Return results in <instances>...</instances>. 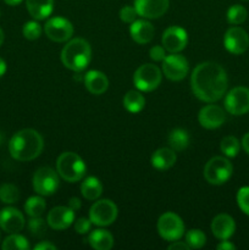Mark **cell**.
<instances>
[{
    "mask_svg": "<svg viewBox=\"0 0 249 250\" xmlns=\"http://www.w3.org/2000/svg\"><path fill=\"white\" fill-rule=\"evenodd\" d=\"M200 126L207 129H215L222 126L226 120V114L220 106L214 104H209L200 109L198 115Z\"/></svg>",
    "mask_w": 249,
    "mask_h": 250,
    "instance_id": "e0dca14e",
    "label": "cell"
},
{
    "mask_svg": "<svg viewBox=\"0 0 249 250\" xmlns=\"http://www.w3.org/2000/svg\"><path fill=\"white\" fill-rule=\"evenodd\" d=\"M24 227V216L16 208H5L0 211V229L6 233H19Z\"/></svg>",
    "mask_w": 249,
    "mask_h": 250,
    "instance_id": "2e32d148",
    "label": "cell"
},
{
    "mask_svg": "<svg viewBox=\"0 0 249 250\" xmlns=\"http://www.w3.org/2000/svg\"><path fill=\"white\" fill-rule=\"evenodd\" d=\"M20 199L19 188L11 183H5L0 187V200L5 204H14Z\"/></svg>",
    "mask_w": 249,
    "mask_h": 250,
    "instance_id": "1f68e13d",
    "label": "cell"
},
{
    "mask_svg": "<svg viewBox=\"0 0 249 250\" xmlns=\"http://www.w3.org/2000/svg\"><path fill=\"white\" fill-rule=\"evenodd\" d=\"M1 248L2 250H27L29 249V243L21 234L10 233L2 242Z\"/></svg>",
    "mask_w": 249,
    "mask_h": 250,
    "instance_id": "f1b7e54d",
    "label": "cell"
},
{
    "mask_svg": "<svg viewBox=\"0 0 249 250\" xmlns=\"http://www.w3.org/2000/svg\"><path fill=\"white\" fill-rule=\"evenodd\" d=\"M56 168L61 178L70 183L82 180L87 171V166L83 159L72 151H65L59 156L56 161Z\"/></svg>",
    "mask_w": 249,
    "mask_h": 250,
    "instance_id": "277c9868",
    "label": "cell"
},
{
    "mask_svg": "<svg viewBox=\"0 0 249 250\" xmlns=\"http://www.w3.org/2000/svg\"><path fill=\"white\" fill-rule=\"evenodd\" d=\"M0 241H1V233H0Z\"/></svg>",
    "mask_w": 249,
    "mask_h": 250,
    "instance_id": "c3c4849f",
    "label": "cell"
},
{
    "mask_svg": "<svg viewBox=\"0 0 249 250\" xmlns=\"http://www.w3.org/2000/svg\"><path fill=\"white\" fill-rule=\"evenodd\" d=\"M44 142L41 134L32 128L16 132L9 142L10 155L17 161H31L41 155Z\"/></svg>",
    "mask_w": 249,
    "mask_h": 250,
    "instance_id": "7a4b0ae2",
    "label": "cell"
},
{
    "mask_svg": "<svg viewBox=\"0 0 249 250\" xmlns=\"http://www.w3.org/2000/svg\"><path fill=\"white\" fill-rule=\"evenodd\" d=\"M158 232L165 241H178L185 233V224L178 215L165 212L158 220Z\"/></svg>",
    "mask_w": 249,
    "mask_h": 250,
    "instance_id": "52a82bcc",
    "label": "cell"
},
{
    "mask_svg": "<svg viewBox=\"0 0 249 250\" xmlns=\"http://www.w3.org/2000/svg\"><path fill=\"white\" fill-rule=\"evenodd\" d=\"M189 65L187 59L178 53H171L163 60V72L168 80L181 81L188 75Z\"/></svg>",
    "mask_w": 249,
    "mask_h": 250,
    "instance_id": "8fae6325",
    "label": "cell"
},
{
    "mask_svg": "<svg viewBox=\"0 0 249 250\" xmlns=\"http://www.w3.org/2000/svg\"><path fill=\"white\" fill-rule=\"evenodd\" d=\"M92 60V49L89 43L82 38H75L68 42L61 51V61L68 70L80 72Z\"/></svg>",
    "mask_w": 249,
    "mask_h": 250,
    "instance_id": "3957f363",
    "label": "cell"
},
{
    "mask_svg": "<svg viewBox=\"0 0 249 250\" xmlns=\"http://www.w3.org/2000/svg\"><path fill=\"white\" fill-rule=\"evenodd\" d=\"M68 208H71L73 211H78L81 209V200L78 198H71L68 202Z\"/></svg>",
    "mask_w": 249,
    "mask_h": 250,
    "instance_id": "b9f144b4",
    "label": "cell"
},
{
    "mask_svg": "<svg viewBox=\"0 0 249 250\" xmlns=\"http://www.w3.org/2000/svg\"><path fill=\"white\" fill-rule=\"evenodd\" d=\"M149 55H150V59L154 61H163L165 59V48L161 45H154L153 48L149 51Z\"/></svg>",
    "mask_w": 249,
    "mask_h": 250,
    "instance_id": "f35d334b",
    "label": "cell"
},
{
    "mask_svg": "<svg viewBox=\"0 0 249 250\" xmlns=\"http://www.w3.org/2000/svg\"><path fill=\"white\" fill-rule=\"evenodd\" d=\"M160 68L153 63H144L139 66L133 75V83L141 92H151L156 89L161 83Z\"/></svg>",
    "mask_w": 249,
    "mask_h": 250,
    "instance_id": "8992f818",
    "label": "cell"
},
{
    "mask_svg": "<svg viewBox=\"0 0 249 250\" xmlns=\"http://www.w3.org/2000/svg\"><path fill=\"white\" fill-rule=\"evenodd\" d=\"M5 72H6V62L0 58V77H2Z\"/></svg>",
    "mask_w": 249,
    "mask_h": 250,
    "instance_id": "f6af8a7d",
    "label": "cell"
},
{
    "mask_svg": "<svg viewBox=\"0 0 249 250\" xmlns=\"http://www.w3.org/2000/svg\"><path fill=\"white\" fill-rule=\"evenodd\" d=\"M225 109L234 116L249 112V89L246 87H236L227 93L225 98Z\"/></svg>",
    "mask_w": 249,
    "mask_h": 250,
    "instance_id": "30bf717a",
    "label": "cell"
},
{
    "mask_svg": "<svg viewBox=\"0 0 249 250\" xmlns=\"http://www.w3.org/2000/svg\"><path fill=\"white\" fill-rule=\"evenodd\" d=\"M246 1H249V0H246Z\"/></svg>",
    "mask_w": 249,
    "mask_h": 250,
    "instance_id": "681fc988",
    "label": "cell"
},
{
    "mask_svg": "<svg viewBox=\"0 0 249 250\" xmlns=\"http://www.w3.org/2000/svg\"><path fill=\"white\" fill-rule=\"evenodd\" d=\"M117 217V207L110 199L95 202L89 210V220L97 226L105 227L114 224Z\"/></svg>",
    "mask_w": 249,
    "mask_h": 250,
    "instance_id": "9c48e42d",
    "label": "cell"
},
{
    "mask_svg": "<svg viewBox=\"0 0 249 250\" xmlns=\"http://www.w3.org/2000/svg\"><path fill=\"white\" fill-rule=\"evenodd\" d=\"M5 2H6L7 5H10V6H16V5L21 4L22 0H4Z\"/></svg>",
    "mask_w": 249,
    "mask_h": 250,
    "instance_id": "bcb514c9",
    "label": "cell"
},
{
    "mask_svg": "<svg viewBox=\"0 0 249 250\" xmlns=\"http://www.w3.org/2000/svg\"><path fill=\"white\" fill-rule=\"evenodd\" d=\"M137 16H138V14H137L134 6L126 5V6L120 10V19H121L122 22H126V23H132L133 21H136Z\"/></svg>",
    "mask_w": 249,
    "mask_h": 250,
    "instance_id": "8d00e7d4",
    "label": "cell"
},
{
    "mask_svg": "<svg viewBox=\"0 0 249 250\" xmlns=\"http://www.w3.org/2000/svg\"><path fill=\"white\" fill-rule=\"evenodd\" d=\"M217 249L219 250H234L236 249V247H234V244H232L231 242H228L226 239V241H221V243L217 246Z\"/></svg>",
    "mask_w": 249,
    "mask_h": 250,
    "instance_id": "7bdbcfd3",
    "label": "cell"
},
{
    "mask_svg": "<svg viewBox=\"0 0 249 250\" xmlns=\"http://www.w3.org/2000/svg\"><path fill=\"white\" fill-rule=\"evenodd\" d=\"M233 173V166L224 156H214L204 167V177L208 183L220 186L226 183Z\"/></svg>",
    "mask_w": 249,
    "mask_h": 250,
    "instance_id": "5b68a950",
    "label": "cell"
},
{
    "mask_svg": "<svg viewBox=\"0 0 249 250\" xmlns=\"http://www.w3.org/2000/svg\"><path fill=\"white\" fill-rule=\"evenodd\" d=\"M81 193L87 200H97L103 193V185L97 177H87L81 185Z\"/></svg>",
    "mask_w": 249,
    "mask_h": 250,
    "instance_id": "484cf974",
    "label": "cell"
},
{
    "mask_svg": "<svg viewBox=\"0 0 249 250\" xmlns=\"http://www.w3.org/2000/svg\"><path fill=\"white\" fill-rule=\"evenodd\" d=\"M46 209L45 200L42 197H31L24 203V211L29 217H41Z\"/></svg>",
    "mask_w": 249,
    "mask_h": 250,
    "instance_id": "83f0119b",
    "label": "cell"
},
{
    "mask_svg": "<svg viewBox=\"0 0 249 250\" xmlns=\"http://www.w3.org/2000/svg\"><path fill=\"white\" fill-rule=\"evenodd\" d=\"M247 17H248V11H247L246 7L239 4L232 5L227 11V21L234 26L243 23Z\"/></svg>",
    "mask_w": 249,
    "mask_h": 250,
    "instance_id": "4dcf8cb0",
    "label": "cell"
},
{
    "mask_svg": "<svg viewBox=\"0 0 249 250\" xmlns=\"http://www.w3.org/2000/svg\"><path fill=\"white\" fill-rule=\"evenodd\" d=\"M161 42H163L165 50L170 51V53H180L187 45L188 34L182 27L171 26L164 32Z\"/></svg>",
    "mask_w": 249,
    "mask_h": 250,
    "instance_id": "5bb4252c",
    "label": "cell"
},
{
    "mask_svg": "<svg viewBox=\"0 0 249 250\" xmlns=\"http://www.w3.org/2000/svg\"><path fill=\"white\" fill-rule=\"evenodd\" d=\"M26 7L33 19L44 20L53 12L54 0H26Z\"/></svg>",
    "mask_w": 249,
    "mask_h": 250,
    "instance_id": "603a6c76",
    "label": "cell"
},
{
    "mask_svg": "<svg viewBox=\"0 0 249 250\" xmlns=\"http://www.w3.org/2000/svg\"><path fill=\"white\" fill-rule=\"evenodd\" d=\"M56 247L54 244L49 243V242H41L34 247V250H55Z\"/></svg>",
    "mask_w": 249,
    "mask_h": 250,
    "instance_id": "60d3db41",
    "label": "cell"
},
{
    "mask_svg": "<svg viewBox=\"0 0 249 250\" xmlns=\"http://www.w3.org/2000/svg\"><path fill=\"white\" fill-rule=\"evenodd\" d=\"M242 146H243L244 151L249 155V132L247 134H244L243 139H242Z\"/></svg>",
    "mask_w": 249,
    "mask_h": 250,
    "instance_id": "ee69618b",
    "label": "cell"
},
{
    "mask_svg": "<svg viewBox=\"0 0 249 250\" xmlns=\"http://www.w3.org/2000/svg\"><path fill=\"white\" fill-rule=\"evenodd\" d=\"M176 153L172 148H160L151 155L150 163L156 170H168L176 163Z\"/></svg>",
    "mask_w": 249,
    "mask_h": 250,
    "instance_id": "7402d4cb",
    "label": "cell"
},
{
    "mask_svg": "<svg viewBox=\"0 0 249 250\" xmlns=\"http://www.w3.org/2000/svg\"><path fill=\"white\" fill-rule=\"evenodd\" d=\"M124 106L132 114L141 112L145 106V98L138 90H129L124 97Z\"/></svg>",
    "mask_w": 249,
    "mask_h": 250,
    "instance_id": "d4e9b609",
    "label": "cell"
},
{
    "mask_svg": "<svg viewBox=\"0 0 249 250\" xmlns=\"http://www.w3.org/2000/svg\"><path fill=\"white\" fill-rule=\"evenodd\" d=\"M189 246L186 242L175 241L168 246V250H189Z\"/></svg>",
    "mask_w": 249,
    "mask_h": 250,
    "instance_id": "ab89813d",
    "label": "cell"
},
{
    "mask_svg": "<svg viewBox=\"0 0 249 250\" xmlns=\"http://www.w3.org/2000/svg\"><path fill=\"white\" fill-rule=\"evenodd\" d=\"M92 229V221L89 219H84V217H81L76 221L75 224V231L80 234H85L90 231Z\"/></svg>",
    "mask_w": 249,
    "mask_h": 250,
    "instance_id": "74e56055",
    "label": "cell"
},
{
    "mask_svg": "<svg viewBox=\"0 0 249 250\" xmlns=\"http://www.w3.org/2000/svg\"><path fill=\"white\" fill-rule=\"evenodd\" d=\"M75 221V211L68 207H56L51 209L48 214L49 226L56 231H62L68 229Z\"/></svg>",
    "mask_w": 249,
    "mask_h": 250,
    "instance_id": "ac0fdd59",
    "label": "cell"
},
{
    "mask_svg": "<svg viewBox=\"0 0 249 250\" xmlns=\"http://www.w3.org/2000/svg\"><path fill=\"white\" fill-rule=\"evenodd\" d=\"M168 144L175 151L185 150L189 144V134L186 129L176 128L168 134Z\"/></svg>",
    "mask_w": 249,
    "mask_h": 250,
    "instance_id": "4316f807",
    "label": "cell"
},
{
    "mask_svg": "<svg viewBox=\"0 0 249 250\" xmlns=\"http://www.w3.org/2000/svg\"><path fill=\"white\" fill-rule=\"evenodd\" d=\"M237 204L244 214L249 215V187H242L237 193Z\"/></svg>",
    "mask_w": 249,
    "mask_h": 250,
    "instance_id": "d590c367",
    "label": "cell"
},
{
    "mask_svg": "<svg viewBox=\"0 0 249 250\" xmlns=\"http://www.w3.org/2000/svg\"><path fill=\"white\" fill-rule=\"evenodd\" d=\"M46 224L45 220H43L42 217H31L28 222V229L33 236H42V234L45 233L46 231Z\"/></svg>",
    "mask_w": 249,
    "mask_h": 250,
    "instance_id": "e575fe53",
    "label": "cell"
},
{
    "mask_svg": "<svg viewBox=\"0 0 249 250\" xmlns=\"http://www.w3.org/2000/svg\"><path fill=\"white\" fill-rule=\"evenodd\" d=\"M46 37L53 42L62 43L68 41L73 34V26L68 20L63 17H53L44 24Z\"/></svg>",
    "mask_w": 249,
    "mask_h": 250,
    "instance_id": "7c38bea8",
    "label": "cell"
},
{
    "mask_svg": "<svg viewBox=\"0 0 249 250\" xmlns=\"http://www.w3.org/2000/svg\"><path fill=\"white\" fill-rule=\"evenodd\" d=\"M59 176L55 170L44 166L38 168L33 176V189L42 197L53 195L59 188Z\"/></svg>",
    "mask_w": 249,
    "mask_h": 250,
    "instance_id": "ba28073f",
    "label": "cell"
},
{
    "mask_svg": "<svg viewBox=\"0 0 249 250\" xmlns=\"http://www.w3.org/2000/svg\"><path fill=\"white\" fill-rule=\"evenodd\" d=\"M224 45L227 51L234 55L243 54L249 48V36L241 27H231L224 37Z\"/></svg>",
    "mask_w": 249,
    "mask_h": 250,
    "instance_id": "4fadbf2b",
    "label": "cell"
},
{
    "mask_svg": "<svg viewBox=\"0 0 249 250\" xmlns=\"http://www.w3.org/2000/svg\"><path fill=\"white\" fill-rule=\"evenodd\" d=\"M168 0H134V9L144 19H159L168 9Z\"/></svg>",
    "mask_w": 249,
    "mask_h": 250,
    "instance_id": "9a60e30c",
    "label": "cell"
},
{
    "mask_svg": "<svg viewBox=\"0 0 249 250\" xmlns=\"http://www.w3.org/2000/svg\"><path fill=\"white\" fill-rule=\"evenodd\" d=\"M212 234L220 241H226L233 236L236 231V224L234 220L227 214H220L214 217L211 221Z\"/></svg>",
    "mask_w": 249,
    "mask_h": 250,
    "instance_id": "d6986e66",
    "label": "cell"
},
{
    "mask_svg": "<svg viewBox=\"0 0 249 250\" xmlns=\"http://www.w3.org/2000/svg\"><path fill=\"white\" fill-rule=\"evenodd\" d=\"M129 33L136 43L146 44L153 39L154 27L150 22L145 20H136L131 23Z\"/></svg>",
    "mask_w": 249,
    "mask_h": 250,
    "instance_id": "ffe728a7",
    "label": "cell"
},
{
    "mask_svg": "<svg viewBox=\"0 0 249 250\" xmlns=\"http://www.w3.org/2000/svg\"><path fill=\"white\" fill-rule=\"evenodd\" d=\"M186 243L190 249H200L207 243V236L200 229H190L186 234Z\"/></svg>",
    "mask_w": 249,
    "mask_h": 250,
    "instance_id": "d6a6232c",
    "label": "cell"
},
{
    "mask_svg": "<svg viewBox=\"0 0 249 250\" xmlns=\"http://www.w3.org/2000/svg\"><path fill=\"white\" fill-rule=\"evenodd\" d=\"M220 149L227 158H236L241 149V143L236 137L227 136L221 141Z\"/></svg>",
    "mask_w": 249,
    "mask_h": 250,
    "instance_id": "f546056e",
    "label": "cell"
},
{
    "mask_svg": "<svg viewBox=\"0 0 249 250\" xmlns=\"http://www.w3.org/2000/svg\"><path fill=\"white\" fill-rule=\"evenodd\" d=\"M22 32H23V36L26 39L36 41V39H38L42 36V27L38 22L28 21L24 23Z\"/></svg>",
    "mask_w": 249,
    "mask_h": 250,
    "instance_id": "836d02e7",
    "label": "cell"
},
{
    "mask_svg": "<svg viewBox=\"0 0 249 250\" xmlns=\"http://www.w3.org/2000/svg\"><path fill=\"white\" fill-rule=\"evenodd\" d=\"M2 43H4V32L0 28V46L2 45Z\"/></svg>",
    "mask_w": 249,
    "mask_h": 250,
    "instance_id": "7dc6e473",
    "label": "cell"
},
{
    "mask_svg": "<svg viewBox=\"0 0 249 250\" xmlns=\"http://www.w3.org/2000/svg\"><path fill=\"white\" fill-rule=\"evenodd\" d=\"M190 85L198 99L205 103H215L226 93L228 78L222 66L207 61L195 66L190 77Z\"/></svg>",
    "mask_w": 249,
    "mask_h": 250,
    "instance_id": "6da1fadb",
    "label": "cell"
},
{
    "mask_svg": "<svg viewBox=\"0 0 249 250\" xmlns=\"http://www.w3.org/2000/svg\"><path fill=\"white\" fill-rule=\"evenodd\" d=\"M88 242H89L90 247L93 249L110 250L114 246V237L110 232L98 229L90 232L89 237H88Z\"/></svg>",
    "mask_w": 249,
    "mask_h": 250,
    "instance_id": "cb8c5ba5",
    "label": "cell"
},
{
    "mask_svg": "<svg viewBox=\"0 0 249 250\" xmlns=\"http://www.w3.org/2000/svg\"><path fill=\"white\" fill-rule=\"evenodd\" d=\"M84 85L89 93L94 95H100L106 92L109 87V80L100 71H88L84 76Z\"/></svg>",
    "mask_w": 249,
    "mask_h": 250,
    "instance_id": "44dd1931",
    "label": "cell"
}]
</instances>
